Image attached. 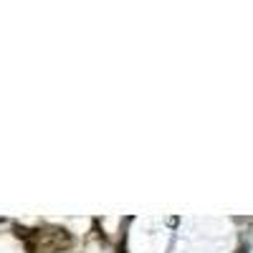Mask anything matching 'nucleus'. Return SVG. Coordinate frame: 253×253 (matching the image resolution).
Instances as JSON below:
<instances>
[{"label":"nucleus","mask_w":253,"mask_h":253,"mask_svg":"<svg viewBox=\"0 0 253 253\" xmlns=\"http://www.w3.org/2000/svg\"><path fill=\"white\" fill-rule=\"evenodd\" d=\"M74 246V238L63 228H36L26 241L28 253H58Z\"/></svg>","instance_id":"1"}]
</instances>
